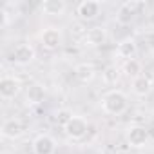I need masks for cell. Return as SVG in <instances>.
<instances>
[{
    "label": "cell",
    "instance_id": "obj_1",
    "mask_svg": "<svg viewBox=\"0 0 154 154\" xmlns=\"http://www.w3.org/2000/svg\"><path fill=\"white\" fill-rule=\"evenodd\" d=\"M102 107H103V111H105L107 114H111V116H120L122 112L127 111V107H129V98H127L125 93H122V91H118V89H112V91H109V93L102 98Z\"/></svg>",
    "mask_w": 154,
    "mask_h": 154
},
{
    "label": "cell",
    "instance_id": "obj_8",
    "mask_svg": "<svg viewBox=\"0 0 154 154\" xmlns=\"http://www.w3.org/2000/svg\"><path fill=\"white\" fill-rule=\"evenodd\" d=\"M100 2H96V0H84V2L78 4V9H76V13H78V17L85 22L89 20H94L98 15H100Z\"/></svg>",
    "mask_w": 154,
    "mask_h": 154
},
{
    "label": "cell",
    "instance_id": "obj_19",
    "mask_svg": "<svg viewBox=\"0 0 154 154\" xmlns=\"http://www.w3.org/2000/svg\"><path fill=\"white\" fill-rule=\"evenodd\" d=\"M72 116H74V114H72L71 111L62 109V111H58V112H56V122H58L60 125H63V127H65V125H67V122H69Z\"/></svg>",
    "mask_w": 154,
    "mask_h": 154
},
{
    "label": "cell",
    "instance_id": "obj_17",
    "mask_svg": "<svg viewBox=\"0 0 154 154\" xmlns=\"http://www.w3.org/2000/svg\"><path fill=\"white\" fill-rule=\"evenodd\" d=\"M123 72H125L127 76H131V78L134 80L136 76H140V74H141V63H140L136 58L127 60V62L123 63Z\"/></svg>",
    "mask_w": 154,
    "mask_h": 154
},
{
    "label": "cell",
    "instance_id": "obj_18",
    "mask_svg": "<svg viewBox=\"0 0 154 154\" xmlns=\"http://www.w3.org/2000/svg\"><path fill=\"white\" fill-rule=\"evenodd\" d=\"M102 78H103V82L109 84V85L116 84V82L120 80V69H118L116 65H109V67L102 72Z\"/></svg>",
    "mask_w": 154,
    "mask_h": 154
},
{
    "label": "cell",
    "instance_id": "obj_7",
    "mask_svg": "<svg viewBox=\"0 0 154 154\" xmlns=\"http://www.w3.org/2000/svg\"><path fill=\"white\" fill-rule=\"evenodd\" d=\"M36 53H35V47L31 44H18L15 49H13V60L15 63L18 65H27L35 60Z\"/></svg>",
    "mask_w": 154,
    "mask_h": 154
},
{
    "label": "cell",
    "instance_id": "obj_16",
    "mask_svg": "<svg viewBox=\"0 0 154 154\" xmlns=\"http://www.w3.org/2000/svg\"><path fill=\"white\" fill-rule=\"evenodd\" d=\"M42 11L45 15H62L65 11V2L63 0H45V2H42Z\"/></svg>",
    "mask_w": 154,
    "mask_h": 154
},
{
    "label": "cell",
    "instance_id": "obj_20",
    "mask_svg": "<svg viewBox=\"0 0 154 154\" xmlns=\"http://www.w3.org/2000/svg\"><path fill=\"white\" fill-rule=\"evenodd\" d=\"M143 42H145V45H147L150 51H154V29H152V31H147V33L143 35Z\"/></svg>",
    "mask_w": 154,
    "mask_h": 154
},
{
    "label": "cell",
    "instance_id": "obj_10",
    "mask_svg": "<svg viewBox=\"0 0 154 154\" xmlns=\"http://www.w3.org/2000/svg\"><path fill=\"white\" fill-rule=\"evenodd\" d=\"M0 132H2V136L6 140H17L24 134V125L20 120L17 118H11V120H6L2 123V129H0Z\"/></svg>",
    "mask_w": 154,
    "mask_h": 154
},
{
    "label": "cell",
    "instance_id": "obj_4",
    "mask_svg": "<svg viewBox=\"0 0 154 154\" xmlns=\"http://www.w3.org/2000/svg\"><path fill=\"white\" fill-rule=\"evenodd\" d=\"M20 80L15 76H2L0 80V96L2 100H13L20 93Z\"/></svg>",
    "mask_w": 154,
    "mask_h": 154
},
{
    "label": "cell",
    "instance_id": "obj_12",
    "mask_svg": "<svg viewBox=\"0 0 154 154\" xmlns=\"http://www.w3.org/2000/svg\"><path fill=\"white\" fill-rule=\"evenodd\" d=\"M152 89V84H150V78L145 74H140L132 80V93L138 94V96H147Z\"/></svg>",
    "mask_w": 154,
    "mask_h": 154
},
{
    "label": "cell",
    "instance_id": "obj_3",
    "mask_svg": "<svg viewBox=\"0 0 154 154\" xmlns=\"http://www.w3.org/2000/svg\"><path fill=\"white\" fill-rule=\"evenodd\" d=\"M141 9H145V2H125L118 8L116 20L120 24H131L134 15H138V11H141Z\"/></svg>",
    "mask_w": 154,
    "mask_h": 154
},
{
    "label": "cell",
    "instance_id": "obj_14",
    "mask_svg": "<svg viewBox=\"0 0 154 154\" xmlns=\"http://www.w3.org/2000/svg\"><path fill=\"white\" fill-rule=\"evenodd\" d=\"M44 98H45V89H44L40 84H31V85L27 87V91H26V100H27V103L38 105V103L44 102Z\"/></svg>",
    "mask_w": 154,
    "mask_h": 154
},
{
    "label": "cell",
    "instance_id": "obj_11",
    "mask_svg": "<svg viewBox=\"0 0 154 154\" xmlns=\"http://www.w3.org/2000/svg\"><path fill=\"white\" fill-rule=\"evenodd\" d=\"M105 42H107V29L105 27H93L84 36V44L89 47H100Z\"/></svg>",
    "mask_w": 154,
    "mask_h": 154
},
{
    "label": "cell",
    "instance_id": "obj_21",
    "mask_svg": "<svg viewBox=\"0 0 154 154\" xmlns=\"http://www.w3.org/2000/svg\"><path fill=\"white\" fill-rule=\"evenodd\" d=\"M147 131H149V138H150V140H154V125L147 127Z\"/></svg>",
    "mask_w": 154,
    "mask_h": 154
},
{
    "label": "cell",
    "instance_id": "obj_5",
    "mask_svg": "<svg viewBox=\"0 0 154 154\" xmlns=\"http://www.w3.org/2000/svg\"><path fill=\"white\" fill-rule=\"evenodd\" d=\"M149 131H147V127H143V125H132L129 131H127V141H129V145L131 147H145L147 143H149Z\"/></svg>",
    "mask_w": 154,
    "mask_h": 154
},
{
    "label": "cell",
    "instance_id": "obj_2",
    "mask_svg": "<svg viewBox=\"0 0 154 154\" xmlns=\"http://www.w3.org/2000/svg\"><path fill=\"white\" fill-rule=\"evenodd\" d=\"M63 131L71 140H82V138H85V134L89 131V123L82 116H72L67 122V125L63 127Z\"/></svg>",
    "mask_w": 154,
    "mask_h": 154
},
{
    "label": "cell",
    "instance_id": "obj_13",
    "mask_svg": "<svg viewBox=\"0 0 154 154\" xmlns=\"http://www.w3.org/2000/svg\"><path fill=\"white\" fill-rule=\"evenodd\" d=\"M116 53H118V56L125 58V62H127V60H132V58L136 56V53H138V45H136V42H134L132 38H127V40H123V42L118 44Z\"/></svg>",
    "mask_w": 154,
    "mask_h": 154
},
{
    "label": "cell",
    "instance_id": "obj_6",
    "mask_svg": "<svg viewBox=\"0 0 154 154\" xmlns=\"http://www.w3.org/2000/svg\"><path fill=\"white\" fill-rule=\"evenodd\" d=\"M40 40H42V45L45 49H58L63 42V36H62V31L58 27H47L42 31Z\"/></svg>",
    "mask_w": 154,
    "mask_h": 154
},
{
    "label": "cell",
    "instance_id": "obj_9",
    "mask_svg": "<svg viewBox=\"0 0 154 154\" xmlns=\"http://www.w3.org/2000/svg\"><path fill=\"white\" fill-rule=\"evenodd\" d=\"M56 150V141L47 136V134H40L35 138L33 141V152L35 154H54Z\"/></svg>",
    "mask_w": 154,
    "mask_h": 154
},
{
    "label": "cell",
    "instance_id": "obj_15",
    "mask_svg": "<svg viewBox=\"0 0 154 154\" xmlns=\"http://www.w3.org/2000/svg\"><path fill=\"white\" fill-rule=\"evenodd\" d=\"M74 74H76V78H78L82 84H89V82L94 78L96 71H94V67H93L91 63H80V65H76Z\"/></svg>",
    "mask_w": 154,
    "mask_h": 154
}]
</instances>
